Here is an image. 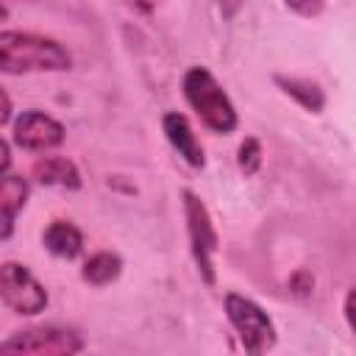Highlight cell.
Segmentation results:
<instances>
[{"label": "cell", "mask_w": 356, "mask_h": 356, "mask_svg": "<svg viewBox=\"0 0 356 356\" xmlns=\"http://www.w3.org/2000/svg\"><path fill=\"white\" fill-rule=\"evenodd\" d=\"M0 298L17 314H39L47 306V292L36 275L17 261L0 264Z\"/></svg>", "instance_id": "cell-5"}, {"label": "cell", "mask_w": 356, "mask_h": 356, "mask_svg": "<svg viewBox=\"0 0 356 356\" xmlns=\"http://www.w3.org/2000/svg\"><path fill=\"white\" fill-rule=\"evenodd\" d=\"M14 142L22 150H50L64 142V125L44 111H22L14 122Z\"/></svg>", "instance_id": "cell-7"}, {"label": "cell", "mask_w": 356, "mask_h": 356, "mask_svg": "<svg viewBox=\"0 0 356 356\" xmlns=\"http://www.w3.org/2000/svg\"><path fill=\"white\" fill-rule=\"evenodd\" d=\"M42 239H44V248L53 256H58V259H75L83 250V234L72 222H67V220L50 222L44 228V236Z\"/></svg>", "instance_id": "cell-11"}, {"label": "cell", "mask_w": 356, "mask_h": 356, "mask_svg": "<svg viewBox=\"0 0 356 356\" xmlns=\"http://www.w3.org/2000/svg\"><path fill=\"white\" fill-rule=\"evenodd\" d=\"M275 81H278V86H281L289 97H295L303 108L320 111V108L325 106V95H323V89H320L314 81H306V78H284V75H278Z\"/></svg>", "instance_id": "cell-13"}, {"label": "cell", "mask_w": 356, "mask_h": 356, "mask_svg": "<svg viewBox=\"0 0 356 356\" xmlns=\"http://www.w3.org/2000/svg\"><path fill=\"white\" fill-rule=\"evenodd\" d=\"M345 317H348V325H353V292H348V300H345Z\"/></svg>", "instance_id": "cell-19"}, {"label": "cell", "mask_w": 356, "mask_h": 356, "mask_svg": "<svg viewBox=\"0 0 356 356\" xmlns=\"http://www.w3.org/2000/svg\"><path fill=\"white\" fill-rule=\"evenodd\" d=\"M3 19H8V8L0 3V22H3Z\"/></svg>", "instance_id": "cell-20"}, {"label": "cell", "mask_w": 356, "mask_h": 356, "mask_svg": "<svg viewBox=\"0 0 356 356\" xmlns=\"http://www.w3.org/2000/svg\"><path fill=\"white\" fill-rule=\"evenodd\" d=\"M184 97L206 128L214 134H231L236 128V108L206 67H189L184 75Z\"/></svg>", "instance_id": "cell-2"}, {"label": "cell", "mask_w": 356, "mask_h": 356, "mask_svg": "<svg viewBox=\"0 0 356 356\" xmlns=\"http://www.w3.org/2000/svg\"><path fill=\"white\" fill-rule=\"evenodd\" d=\"M33 178L44 186H61V189H81V172L78 167L64 156H47L33 164Z\"/></svg>", "instance_id": "cell-10"}, {"label": "cell", "mask_w": 356, "mask_h": 356, "mask_svg": "<svg viewBox=\"0 0 356 356\" xmlns=\"http://www.w3.org/2000/svg\"><path fill=\"white\" fill-rule=\"evenodd\" d=\"M225 314H228V323L239 334V342H242V348L248 353L259 356V353H264V350H270L275 345V325H273V320L250 298L228 292L225 295Z\"/></svg>", "instance_id": "cell-3"}, {"label": "cell", "mask_w": 356, "mask_h": 356, "mask_svg": "<svg viewBox=\"0 0 356 356\" xmlns=\"http://www.w3.org/2000/svg\"><path fill=\"white\" fill-rule=\"evenodd\" d=\"M217 3H220V8H222L225 17H234L239 11V6H242V0H217Z\"/></svg>", "instance_id": "cell-18"}, {"label": "cell", "mask_w": 356, "mask_h": 356, "mask_svg": "<svg viewBox=\"0 0 356 356\" xmlns=\"http://www.w3.org/2000/svg\"><path fill=\"white\" fill-rule=\"evenodd\" d=\"M28 203V181L22 175H0V239H11L17 214Z\"/></svg>", "instance_id": "cell-9"}, {"label": "cell", "mask_w": 356, "mask_h": 356, "mask_svg": "<svg viewBox=\"0 0 356 356\" xmlns=\"http://www.w3.org/2000/svg\"><path fill=\"white\" fill-rule=\"evenodd\" d=\"M72 58L50 36H36L25 31H0V72H58L70 70Z\"/></svg>", "instance_id": "cell-1"}, {"label": "cell", "mask_w": 356, "mask_h": 356, "mask_svg": "<svg viewBox=\"0 0 356 356\" xmlns=\"http://www.w3.org/2000/svg\"><path fill=\"white\" fill-rule=\"evenodd\" d=\"M284 3H286V8H292L300 17H317L325 8V0H284Z\"/></svg>", "instance_id": "cell-15"}, {"label": "cell", "mask_w": 356, "mask_h": 356, "mask_svg": "<svg viewBox=\"0 0 356 356\" xmlns=\"http://www.w3.org/2000/svg\"><path fill=\"white\" fill-rule=\"evenodd\" d=\"M122 273V259L117 256V253H108V250H103V253H95L86 264H83V281H89L92 286H106V284H111L117 275Z\"/></svg>", "instance_id": "cell-12"}, {"label": "cell", "mask_w": 356, "mask_h": 356, "mask_svg": "<svg viewBox=\"0 0 356 356\" xmlns=\"http://www.w3.org/2000/svg\"><path fill=\"white\" fill-rule=\"evenodd\" d=\"M161 125H164L167 142L178 150V156H181L189 167H203V164H206L203 145L197 142V136H195V131H192V125H189V120H186L184 114L170 111V114H164Z\"/></svg>", "instance_id": "cell-8"}, {"label": "cell", "mask_w": 356, "mask_h": 356, "mask_svg": "<svg viewBox=\"0 0 356 356\" xmlns=\"http://www.w3.org/2000/svg\"><path fill=\"white\" fill-rule=\"evenodd\" d=\"M11 120V97H8V92L0 86V125H6Z\"/></svg>", "instance_id": "cell-16"}, {"label": "cell", "mask_w": 356, "mask_h": 356, "mask_svg": "<svg viewBox=\"0 0 356 356\" xmlns=\"http://www.w3.org/2000/svg\"><path fill=\"white\" fill-rule=\"evenodd\" d=\"M184 214H186V228H189V245H192V256L197 264V273L203 275V281L211 286L214 284V250H217V228L211 222V214L206 209V203L184 189Z\"/></svg>", "instance_id": "cell-4"}, {"label": "cell", "mask_w": 356, "mask_h": 356, "mask_svg": "<svg viewBox=\"0 0 356 356\" xmlns=\"http://www.w3.org/2000/svg\"><path fill=\"white\" fill-rule=\"evenodd\" d=\"M81 350H83L81 334L58 325L22 328L0 345V353H81Z\"/></svg>", "instance_id": "cell-6"}, {"label": "cell", "mask_w": 356, "mask_h": 356, "mask_svg": "<svg viewBox=\"0 0 356 356\" xmlns=\"http://www.w3.org/2000/svg\"><path fill=\"white\" fill-rule=\"evenodd\" d=\"M8 167H11V147H8V142L0 136V175H6Z\"/></svg>", "instance_id": "cell-17"}, {"label": "cell", "mask_w": 356, "mask_h": 356, "mask_svg": "<svg viewBox=\"0 0 356 356\" xmlns=\"http://www.w3.org/2000/svg\"><path fill=\"white\" fill-rule=\"evenodd\" d=\"M236 161H239V170H242L245 175H256L259 167H261V145H259V139L248 136V139L239 145Z\"/></svg>", "instance_id": "cell-14"}]
</instances>
